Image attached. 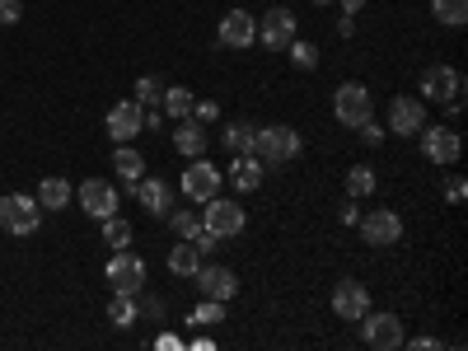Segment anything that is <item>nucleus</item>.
Wrapping results in <instances>:
<instances>
[{"mask_svg":"<svg viewBox=\"0 0 468 351\" xmlns=\"http://www.w3.org/2000/svg\"><path fill=\"white\" fill-rule=\"evenodd\" d=\"M300 150H304V136L286 122H267V127H253V145L249 154H258L262 165H291L300 160Z\"/></svg>","mask_w":468,"mask_h":351,"instance_id":"obj_1","label":"nucleus"},{"mask_svg":"<svg viewBox=\"0 0 468 351\" xmlns=\"http://www.w3.org/2000/svg\"><path fill=\"white\" fill-rule=\"evenodd\" d=\"M43 225V202L28 197V192H5L0 197V229L5 234H37Z\"/></svg>","mask_w":468,"mask_h":351,"instance_id":"obj_2","label":"nucleus"},{"mask_svg":"<svg viewBox=\"0 0 468 351\" xmlns=\"http://www.w3.org/2000/svg\"><path fill=\"white\" fill-rule=\"evenodd\" d=\"M103 277L112 291H122V295H141L145 291V258L132 253V249H112L108 267H103Z\"/></svg>","mask_w":468,"mask_h":351,"instance_id":"obj_3","label":"nucleus"},{"mask_svg":"<svg viewBox=\"0 0 468 351\" xmlns=\"http://www.w3.org/2000/svg\"><path fill=\"white\" fill-rule=\"evenodd\" d=\"M202 225L216 234V239L225 244V239H234V234H244V225H249V211L239 207V202H229V197H216L211 202H202Z\"/></svg>","mask_w":468,"mask_h":351,"instance_id":"obj_4","label":"nucleus"},{"mask_svg":"<svg viewBox=\"0 0 468 351\" xmlns=\"http://www.w3.org/2000/svg\"><path fill=\"white\" fill-rule=\"evenodd\" d=\"M333 117H337L342 127H361L366 117H375V94H370L361 80L337 85V94H333Z\"/></svg>","mask_w":468,"mask_h":351,"instance_id":"obj_5","label":"nucleus"},{"mask_svg":"<svg viewBox=\"0 0 468 351\" xmlns=\"http://www.w3.org/2000/svg\"><path fill=\"white\" fill-rule=\"evenodd\" d=\"M220 183H225V174L207 160V154H197V160L183 169V178H178V187H183L187 202H211L216 192H220Z\"/></svg>","mask_w":468,"mask_h":351,"instance_id":"obj_6","label":"nucleus"},{"mask_svg":"<svg viewBox=\"0 0 468 351\" xmlns=\"http://www.w3.org/2000/svg\"><path fill=\"white\" fill-rule=\"evenodd\" d=\"M356 324H361V342L370 351H399L403 346V319L399 314H370L366 309Z\"/></svg>","mask_w":468,"mask_h":351,"instance_id":"obj_7","label":"nucleus"},{"mask_svg":"<svg viewBox=\"0 0 468 351\" xmlns=\"http://www.w3.org/2000/svg\"><path fill=\"white\" fill-rule=\"evenodd\" d=\"M356 225H361V239H366L370 249H388V244H399V239H403V216H399V211H388V207L366 211Z\"/></svg>","mask_w":468,"mask_h":351,"instance_id":"obj_8","label":"nucleus"},{"mask_svg":"<svg viewBox=\"0 0 468 351\" xmlns=\"http://www.w3.org/2000/svg\"><path fill=\"white\" fill-rule=\"evenodd\" d=\"M75 202H80V211H85L90 220H108V216H117V207H122L117 187L103 183V178H85L80 187H75Z\"/></svg>","mask_w":468,"mask_h":351,"instance_id":"obj_9","label":"nucleus"},{"mask_svg":"<svg viewBox=\"0 0 468 351\" xmlns=\"http://www.w3.org/2000/svg\"><path fill=\"white\" fill-rule=\"evenodd\" d=\"M417 136H421V154H426L431 165H441V169H445V165H459L463 141H459L454 127H421Z\"/></svg>","mask_w":468,"mask_h":351,"instance_id":"obj_10","label":"nucleus"},{"mask_svg":"<svg viewBox=\"0 0 468 351\" xmlns=\"http://www.w3.org/2000/svg\"><path fill=\"white\" fill-rule=\"evenodd\" d=\"M216 43L229 48V52L253 48V43H258V19H253L249 10H229V15L220 19V28H216Z\"/></svg>","mask_w":468,"mask_h":351,"instance_id":"obj_11","label":"nucleus"},{"mask_svg":"<svg viewBox=\"0 0 468 351\" xmlns=\"http://www.w3.org/2000/svg\"><path fill=\"white\" fill-rule=\"evenodd\" d=\"M463 94V75L454 66H426L421 70V103H445Z\"/></svg>","mask_w":468,"mask_h":351,"instance_id":"obj_12","label":"nucleus"},{"mask_svg":"<svg viewBox=\"0 0 468 351\" xmlns=\"http://www.w3.org/2000/svg\"><path fill=\"white\" fill-rule=\"evenodd\" d=\"M103 127H108V136H112L117 145H127V141H136V136L145 132V108H141L136 99H127V103H112Z\"/></svg>","mask_w":468,"mask_h":351,"instance_id":"obj_13","label":"nucleus"},{"mask_svg":"<svg viewBox=\"0 0 468 351\" xmlns=\"http://www.w3.org/2000/svg\"><path fill=\"white\" fill-rule=\"evenodd\" d=\"M421 127H426V103H421V99L399 94L394 103H388V122H384V132H394V136H417Z\"/></svg>","mask_w":468,"mask_h":351,"instance_id":"obj_14","label":"nucleus"},{"mask_svg":"<svg viewBox=\"0 0 468 351\" xmlns=\"http://www.w3.org/2000/svg\"><path fill=\"white\" fill-rule=\"evenodd\" d=\"M192 282H197V291H202L207 300H225V304H229L234 295H239V277H234L229 267H220V262H202Z\"/></svg>","mask_w":468,"mask_h":351,"instance_id":"obj_15","label":"nucleus"},{"mask_svg":"<svg viewBox=\"0 0 468 351\" xmlns=\"http://www.w3.org/2000/svg\"><path fill=\"white\" fill-rule=\"evenodd\" d=\"M291 37H295V15L291 10H267L262 19H258V43L262 48H271V52H286L291 48Z\"/></svg>","mask_w":468,"mask_h":351,"instance_id":"obj_16","label":"nucleus"},{"mask_svg":"<svg viewBox=\"0 0 468 351\" xmlns=\"http://www.w3.org/2000/svg\"><path fill=\"white\" fill-rule=\"evenodd\" d=\"M366 309H370V291H366L361 282H337V286H333V314H337V319L356 324Z\"/></svg>","mask_w":468,"mask_h":351,"instance_id":"obj_17","label":"nucleus"},{"mask_svg":"<svg viewBox=\"0 0 468 351\" xmlns=\"http://www.w3.org/2000/svg\"><path fill=\"white\" fill-rule=\"evenodd\" d=\"M132 197L141 202L145 216H169V207H174V187H169L165 178H136Z\"/></svg>","mask_w":468,"mask_h":351,"instance_id":"obj_18","label":"nucleus"},{"mask_svg":"<svg viewBox=\"0 0 468 351\" xmlns=\"http://www.w3.org/2000/svg\"><path fill=\"white\" fill-rule=\"evenodd\" d=\"M207 145H211V136H207V127L197 122V117H183V122L174 127V150H178V154H187V160L207 154Z\"/></svg>","mask_w":468,"mask_h":351,"instance_id":"obj_19","label":"nucleus"},{"mask_svg":"<svg viewBox=\"0 0 468 351\" xmlns=\"http://www.w3.org/2000/svg\"><path fill=\"white\" fill-rule=\"evenodd\" d=\"M262 174H267V165L258 160V154H234V160H229V183L239 192H258Z\"/></svg>","mask_w":468,"mask_h":351,"instance_id":"obj_20","label":"nucleus"},{"mask_svg":"<svg viewBox=\"0 0 468 351\" xmlns=\"http://www.w3.org/2000/svg\"><path fill=\"white\" fill-rule=\"evenodd\" d=\"M37 202H43V211H66L70 202H75V187L66 183V178H43L37 183V192H33Z\"/></svg>","mask_w":468,"mask_h":351,"instance_id":"obj_21","label":"nucleus"},{"mask_svg":"<svg viewBox=\"0 0 468 351\" xmlns=\"http://www.w3.org/2000/svg\"><path fill=\"white\" fill-rule=\"evenodd\" d=\"M375 187H379V178H375L370 165H351V169H346V197H351V202L375 197Z\"/></svg>","mask_w":468,"mask_h":351,"instance_id":"obj_22","label":"nucleus"},{"mask_svg":"<svg viewBox=\"0 0 468 351\" xmlns=\"http://www.w3.org/2000/svg\"><path fill=\"white\" fill-rule=\"evenodd\" d=\"M112 169H117V178H122V183L145 178V160H141V150H132V141H127V145H117V150H112Z\"/></svg>","mask_w":468,"mask_h":351,"instance_id":"obj_23","label":"nucleus"},{"mask_svg":"<svg viewBox=\"0 0 468 351\" xmlns=\"http://www.w3.org/2000/svg\"><path fill=\"white\" fill-rule=\"evenodd\" d=\"M108 319H112V328H132V324L141 319V304H136V295L112 291V300H108Z\"/></svg>","mask_w":468,"mask_h":351,"instance_id":"obj_24","label":"nucleus"},{"mask_svg":"<svg viewBox=\"0 0 468 351\" xmlns=\"http://www.w3.org/2000/svg\"><path fill=\"white\" fill-rule=\"evenodd\" d=\"M192 103H197V94H192L187 85H169V90L160 94V108H165L169 117H178V122H183V117H192Z\"/></svg>","mask_w":468,"mask_h":351,"instance_id":"obj_25","label":"nucleus"},{"mask_svg":"<svg viewBox=\"0 0 468 351\" xmlns=\"http://www.w3.org/2000/svg\"><path fill=\"white\" fill-rule=\"evenodd\" d=\"M197 267H202V253L192 249L187 239L178 249H169V271H174V277H197Z\"/></svg>","mask_w":468,"mask_h":351,"instance_id":"obj_26","label":"nucleus"},{"mask_svg":"<svg viewBox=\"0 0 468 351\" xmlns=\"http://www.w3.org/2000/svg\"><path fill=\"white\" fill-rule=\"evenodd\" d=\"M431 15L445 28H463L468 24V0H431Z\"/></svg>","mask_w":468,"mask_h":351,"instance_id":"obj_27","label":"nucleus"},{"mask_svg":"<svg viewBox=\"0 0 468 351\" xmlns=\"http://www.w3.org/2000/svg\"><path fill=\"white\" fill-rule=\"evenodd\" d=\"M220 141H225L229 154H249V145H253V122H229V127L220 132Z\"/></svg>","mask_w":468,"mask_h":351,"instance_id":"obj_28","label":"nucleus"},{"mask_svg":"<svg viewBox=\"0 0 468 351\" xmlns=\"http://www.w3.org/2000/svg\"><path fill=\"white\" fill-rule=\"evenodd\" d=\"M132 239H136V234H132V225L122 216H108L103 220V244L108 249H132Z\"/></svg>","mask_w":468,"mask_h":351,"instance_id":"obj_29","label":"nucleus"},{"mask_svg":"<svg viewBox=\"0 0 468 351\" xmlns=\"http://www.w3.org/2000/svg\"><path fill=\"white\" fill-rule=\"evenodd\" d=\"M286 52H291V66H295V70H319V48H314V43H304L300 33L291 37V48H286Z\"/></svg>","mask_w":468,"mask_h":351,"instance_id":"obj_30","label":"nucleus"},{"mask_svg":"<svg viewBox=\"0 0 468 351\" xmlns=\"http://www.w3.org/2000/svg\"><path fill=\"white\" fill-rule=\"evenodd\" d=\"M169 225H174L178 239H192V234L202 229V216H197V211H187V207H169Z\"/></svg>","mask_w":468,"mask_h":351,"instance_id":"obj_31","label":"nucleus"},{"mask_svg":"<svg viewBox=\"0 0 468 351\" xmlns=\"http://www.w3.org/2000/svg\"><path fill=\"white\" fill-rule=\"evenodd\" d=\"M187 319H192V328H211V324H220V319H225V300H207V295H202V304L192 309Z\"/></svg>","mask_w":468,"mask_h":351,"instance_id":"obj_32","label":"nucleus"},{"mask_svg":"<svg viewBox=\"0 0 468 351\" xmlns=\"http://www.w3.org/2000/svg\"><path fill=\"white\" fill-rule=\"evenodd\" d=\"M160 94H165V85L154 80V75H141V80H136V103L141 108H154V103H160Z\"/></svg>","mask_w":468,"mask_h":351,"instance_id":"obj_33","label":"nucleus"},{"mask_svg":"<svg viewBox=\"0 0 468 351\" xmlns=\"http://www.w3.org/2000/svg\"><path fill=\"white\" fill-rule=\"evenodd\" d=\"M187 244H192V249H197V253H202V258H207V253H216V249H220V239H216V234H211V229H207V225H202V229H197V234H192V239H187Z\"/></svg>","mask_w":468,"mask_h":351,"instance_id":"obj_34","label":"nucleus"},{"mask_svg":"<svg viewBox=\"0 0 468 351\" xmlns=\"http://www.w3.org/2000/svg\"><path fill=\"white\" fill-rule=\"evenodd\" d=\"M192 117L207 127V122H216V117H220V103L216 99H197V103H192Z\"/></svg>","mask_w":468,"mask_h":351,"instance_id":"obj_35","label":"nucleus"},{"mask_svg":"<svg viewBox=\"0 0 468 351\" xmlns=\"http://www.w3.org/2000/svg\"><path fill=\"white\" fill-rule=\"evenodd\" d=\"M463 197H468V183H463L459 174H450V178H445V202H454V207H459Z\"/></svg>","mask_w":468,"mask_h":351,"instance_id":"obj_36","label":"nucleus"},{"mask_svg":"<svg viewBox=\"0 0 468 351\" xmlns=\"http://www.w3.org/2000/svg\"><path fill=\"white\" fill-rule=\"evenodd\" d=\"M356 132H361V136H366V145H379V141H384V136H388V132H384V127H379V122H375V117H366V122H361V127H356Z\"/></svg>","mask_w":468,"mask_h":351,"instance_id":"obj_37","label":"nucleus"},{"mask_svg":"<svg viewBox=\"0 0 468 351\" xmlns=\"http://www.w3.org/2000/svg\"><path fill=\"white\" fill-rule=\"evenodd\" d=\"M19 19H24L19 0H0V24H19Z\"/></svg>","mask_w":468,"mask_h":351,"instance_id":"obj_38","label":"nucleus"},{"mask_svg":"<svg viewBox=\"0 0 468 351\" xmlns=\"http://www.w3.org/2000/svg\"><path fill=\"white\" fill-rule=\"evenodd\" d=\"M403 346H412V351H441V342H436V337H412V342L403 337Z\"/></svg>","mask_w":468,"mask_h":351,"instance_id":"obj_39","label":"nucleus"},{"mask_svg":"<svg viewBox=\"0 0 468 351\" xmlns=\"http://www.w3.org/2000/svg\"><path fill=\"white\" fill-rule=\"evenodd\" d=\"M445 117H450V122H459V117H463V94L459 99H445Z\"/></svg>","mask_w":468,"mask_h":351,"instance_id":"obj_40","label":"nucleus"},{"mask_svg":"<svg viewBox=\"0 0 468 351\" xmlns=\"http://www.w3.org/2000/svg\"><path fill=\"white\" fill-rule=\"evenodd\" d=\"M154 346H160V351H183V342L174 333H160V337H154Z\"/></svg>","mask_w":468,"mask_h":351,"instance_id":"obj_41","label":"nucleus"},{"mask_svg":"<svg viewBox=\"0 0 468 351\" xmlns=\"http://www.w3.org/2000/svg\"><path fill=\"white\" fill-rule=\"evenodd\" d=\"M337 33H342V37L356 33V15H342V19H337Z\"/></svg>","mask_w":468,"mask_h":351,"instance_id":"obj_42","label":"nucleus"},{"mask_svg":"<svg viewBox=\"0 0 468 351\" xmlns=\"http://www.w3.org/2000/svg\"><path fill=\"white\" fill-rule=\"evenodd\" d=\"M356 220H361V211H356V202H346V207H342V225H356Z\"/></svg>","mask_w":468,"mask_h":351,"instance_id":"obj_43","label":"nucleus"},{"mask_svg":"<svg viewBox=\"0 0 468 351\" xmlns=\"http://www.w3.org/2000/svg\"><path fill=\"white\" fill-rule=\"evenodd\" d=\"M337 5H342V15H361L366 0H337Z\"/></svg>","mask_w":468,"mask_h":351,"instance_id":"obj_44","label":"nucleus"},{"mask_svg":"<svg viewBox=\"0 0 468 351\" xmlns=\"http://www.w3.org/2000/svg\"><path fill=\"white\" fill-rule=\"evenodd\" d=\"M145 314H150V319H160V314H165V300H154V295H150V300H145Z\"/></svg>","mask_w":468,"mask_h":351,"instance_id":"obj_45","label":"nucleus"},{"mask_svg":"<svg viewBox=\"0 0 468 351\" xmlns=\"http://www.w3.org/2000/svg\"><path fill=\"white\" fill-rule=\"evenodd\" d=\"M314 5H333V0H314Z\"/></svg>","mask_w":468,"mask_h":351,"instance_id":"obj_46","label":"nucleus"}]
</instances>
